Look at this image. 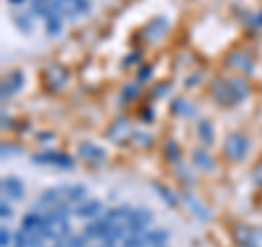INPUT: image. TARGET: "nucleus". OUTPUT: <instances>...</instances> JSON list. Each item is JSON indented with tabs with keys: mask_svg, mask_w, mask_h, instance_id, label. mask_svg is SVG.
I'll return each mask as SVG.
<instances>
[{
	"mask_svg": "<svg viewBox=\"0 0 262 247\" xmlns=\"http://www.w3.org/2000/svg\"><path fill=\"white\" fill-rule=\"evenodd\" d=\"M88 188L83 184H61V186H53L37 197V201L33 208L39 212H51L59 205H77L83 199H88Z\"/></svg>",
	"mask_w": 262,
	"mask_h": 247,
	"instance_id": "f257e3e1",
	"label": "nucleus"
},
{
	"mask_svg": "<svg viewBox=\"0 0 262 247\" xmlns=\"http://www.w3.org/2000/svg\"><path fill=\"white\" fill-rule=\"evenodd\" d=\"M212 96H214V101L219 105L232 108V105H238L249 96V86H247V81L241 77L221 79L212 86Z\"/></svg>",
	"mask_w": 262,
	"mask_h": 247,
	"instance_id": "f03ea898",
	"label": "nucleus"
},
{
	"mask_svg": "<svg viewBox=\"0 0 262 247\" xmlns=\"http://www.w3.org/2000/svg\"><path fill=\"white\" fill-rule=\"evenodd\" d=\"M223 153L229 162H243L249 153V138L241 131H232L223 142Z\"/></svg>",
	"mask_w": 262,
	"mask_h": 247,
	"instance_id": "7ed1b4c3",
	"label": "nucleus"
},
{
	"mask_svg": "<svg viewBox=\"0 0 262 247\" xmlns=\"http://www.w3.org/2000/svg\"><path fill=\"white\" fill-rule=\"evenodd\" d=\"M31 160H33V164L57 167V169H66V171H70L75 167V160H72L68 153H61V151H42V153H35Z\"/></svg>",
	"mask_w": 262,
	"mask_h": 247,
	"instance_id": "20e7f679",
	"label": "nucleus"
},
{
	"mask_svg": "<svg viewBox=\"0 0 262 247\" xmlns=\"http://www.w3.org/2000/svg\"><path fill=\"white\" fill-rule=\"evenodd\" d=\"M166 31H168V18H166V15H158V18H153V20L142 29L140 37L144 39V42L153 44V42H160V39L166 35Z\"/></svg>",
	"mask_w": 262,
	"mask_h": 247,
	"instance_id": "39448f33",
	"label": "nucleus"
},
{
	"mask_svg": "<svg viewBox=\"0 0 262 247\" xmlns=\"http://www.w3.org/2000/svg\"><path fill=\"white\" fill-rule=\"evenodd\" d=\"M234 241L238 243V247H262V230H253L249 225H236Z\"/></svg>",
	"mask_w": 262,
	"mask_h": 247,
	"instance_id": "423d86ee",
	"label": "nucleus"
},
{
	"mask_svg": "<svg viewBox=\"0 0 262 247\" xmlns=\"http://www.w3.org/2000/svg\"><path fill=\"white\" fill-rule=\"evenodd\" d=\"M77 155L90 164H103L107 160V151L103 147H98L96 142H90V140H85V142H81L77 147Z\"/></svg>",
	"mask_w": 262,
	"mask_h": 247,
	"instance_id": "0eeeda50",
	"label": "nucleus"
},
{
	"mask_svg": "<svg viewBox=\"0 0 262 247\" xmlns=\"http://www.w3.org/2000/svg\"><path fill=\"white\" fill-rule=\"evenodd\" d=\"M112 228H114V223H112L110 219H105V217H98V219L90 221V223L85 225L83 234H85L88 238H92V241H101V243H103L105 238L110 236Z\"/></svg>",
	"mask_w": 262,
	"mask_h": 247,
	"instance_id": "6e6552de",
	"label": "nucleus"
},
{
	"mask_svg": "<svg viewBox=\"0 0 262 247\" xmlns=\"http://www.w3.org/2000/svg\"><path fill=\"white\" fill-rule=\"evenodd\" d=\"M44 81L51 92H59V90L66 88V84H68V72H66V68H61V66H51V68H46V72H44Z\"/></svg>",
	"mask_w": 262,
	"mask_h": 247,
	"instance_id": "1a4fd4ad",
	"label": "nucleus"
},
{
	"mask_svg": "<svg viewBox=\"0 0 262 247\" xmlns=\"http://www.w3.org/2000/svg\"><path fill=\"white\" fill-rule=\"evenodd\" d=\"M103 212V201L98 199H83L81 203H77L75 208H72V215L79 217V219H98Z\"/></svg>",
	"mask_w": 262,
	"mask_h": 247,
	"instance_id": "9d476101",
	"label": "nucleus"
},
{
	"mask_svg": "<svg viewBox=\"0 0 262 247\" xmlns=\"http://www.w3.org/2000/svg\"><path fill=\"white\" fill-rule=\"evenodd\" d=\"M3 195L5 197H9L11 201H20L24 199V193H27V188H24V182L20 177H15V175H7L3 177Z\"/></svg>",
	"mask_w": 262,
	"mask_h": 247,
	"instance_id": "9b49d317",
	"label": "nucleus"
},
{
	"mask_svg": "<svg viewBox=\"0 0 262 247\" xmlns=\"http://www.w3.org/2000/svg\"><path fill=\"white\" fill-rule=\"evenodd\" d=\"M24 84H27V79H24V72L22 70H11L9 77L3 81V101L11 98L13 94H18L20 90L24 88Z\"/></svg>",
	"mask_w": 262,
	"mask_h": 247,
	"instance_id": "f8f14e48",
	"label": "nucleus"
},
{
	"mask_svg": "<svg viewBox=\"0 0 262 247\" xmlns=\"http://www.w3.org/2000/svg\"><path fill=\"white\" fill-rule=\"evenodd\" d=\"M134 134H136V131L131 129V125H129V120H127V118L114 120V125L107 129V138L116 140V142H125L127 138H134Z\"/></svg>",
	"mask_w": 262,
	"mask_h": 247,
	"instance_id": "ddd939ff",
	"label": "nucleus"
},
{
	"mask_svg": "<svg viewBox=\"0 0 262 247\" xmlns=\"http://www.w3.org/2000/svg\"><path fill=\"white\" fill-rule=\"evenodd\" d=\"M182 199H184V203L188 205V208H190V212H192V215H194L196 219H199V221H210V219H212L210 210H208L206 205H203L199 199H196V197H192L190 193H184Z\"/></svg>",
	"mask_w": 262,
	"mask_h": 247,
	"instance_id": "4468645a",
	"label": "nucleus"
},
{
	"mask_svg": "<svg viewBox=\"0 0 262 247\" xmlns=\"http://www.w3.org/2000/svg\"><path fill=\"white\" fill-rule=\"evenodd\" d=\"M227 61H229V66H234L236 70H243L245 75H251V70H253V59L247 53H232Z\"/></svg>",
	"mask_w": 262,
	"mask_h": 247,
	"instance_id": "2eb2a0df",
	"label": "nucleus"
},
{
	"mask_svg": "<svg viewBox=\"0 0 262 247\" xmlns=\"http://www.w3.org/2000/svg\"><path fill=\"white\" fill-rule=\"evenodd\" d=\"M196 136L203 147H212L214 145V127L210 120H199L196 122Z\"/></svg>",
	"mask_w": 262,
	"mask_h": 247,
	"instance_id": "dca6fc26",
	"label": "nucleus"
},
{
	"mask_svg": "<svg viewBox=\"0 0 262 247\" xmlns=\"http://www.w3.org/2000/svg\"><path fill=\"white\" fill-rule=\"evenodd\" d=\"M44 29L48 33V37H57L59 33L63 31V15L57 13V15H51V18L44 20Z\"/></svg>",
	"mask_w": 262,
	"mask_h": 247,
	"instance_id": "f3484780",
	"label": "nucleus"
},
{
	"mask_svg": "<svg viewBox=\"0 0 262 247\" xmlns=\"http://www.w3.org/2000/svg\"><path fill=\"white\" fill-rule=\"evenodd\" d=\"M192 162H194V167H199L201 171H212V169H214V160H212L210 153L203 151V149H194Z\"/></svg>",
	"mask_w": 262,
	"mask_h": 247,
	"instance_id": "a211bd4d",
	"label": "nucleus"
},
{
	"mask_svg": "<svg viewBox=\"0 0 262 247\" xmlns=\"http://www.w3.org/2000/svg\"><path fill=\"white\" fill-rule=\"evenodd\" d=\"M13 27L18 29L20 33L27 35V33H33V27H35V24H33L31 15H27V13H15L13 15Z\"/></svg>",
	"mask_w": 262,
	"mask_h": 247,
	"instance_id": "6ab92c4d",
	"label": "nucleus"
},
{
	"mask_svg": "<svg viewBox=\"0 0 262 247\" xmlns=\"http://www.w3.org/2000/svg\"><path fill=\"white\" fill-rule=\"evenodd\" d=\"M173 112L177 114V116H192L194 114V108H192V103L190 101H186V98H175L173 101Z\"/></svg>",
	"mask_w": 262,
	"mask_h": 247,
	"instance_id": "aec40b11",
	"label": "nucleus"
},
{
	"mask_svg": "<svg viewBox=\"0 0 262 247\" xmlns=\"http://www.w3.org/2000/svg\"><path fill=\"white\" fill-rule=\"evenodd\" d=\"M164 155H166L168 162L177 164L179 160H182V151H179V145L175 142V140H168L166 147H164Z\"/></svg>",
	"mask_w": 262,
	"mask_h": 247,
	"instance_id": "412c9836",
	"label": "nucleus"
},
{
	"mask_svg": "<svg viewBox=\"0 0 262 247\" xmlns=\"http://www.w3.org/2000/svg\"><path fill=\"white\" fill-rule=\"evenodd\" d=\"M153 188L160 193V199H162V201H166L168 205H177V197H175L173 193H170L168 188H164L162 184H153Z\"/></svg>",
	"mask_w": 262,
	"mask_h": 247,
	"instance_id": "4be33fe9",
	"label": "nucleus"
},
{
	"mask_svg": "<svg viewBox=\"0 0 262 247\" xmlns=\"http://www.w3.org/2000/svg\"><path fill=\"white\" fill-rule=\"evenodd\" d=\"M88 236L85 234H70L68 238H63V247H85Z\"/></svg>",
	"mask_w": 262,
	"mask_h": 247,
	"instance_id": "5701e85b",
	"label": "nucleus"
},
{
	"mask_svg": "<svg viewBox=\"0 0 262 247\" xmlns=\"http://www.w3.org/2000/svg\"><path fill=\"white\" fill-rule=\"evenodd\" d=\"M140 94V90H138V86H125V90H122V96H120V101L122 103H127V101H134V98Z\"/></svg>",
	"mask_w": 262,
	"mask_h": 247,
	"instance_id": "b1692460",
	"label": "nucleus"
},
{
	"mask_svg": "<svg viewBox=\"0 0 262 247\" xmlns=\"http://www.w3.org/2000/svg\"><path fill=\"white\" fill-rule=\"evenodd\" d=\"M13 243V234L9 232V228H0V247H9Z\"/></svg>",
	"mask_w": 262,
	"mask_h": 247,
	"instance_id": "393cba45",
	"label": "nucleus"
},
{
	"mask_svg": "<svg viewBox=\"0 0 262 247\" xmlns=\"http://www.w3.org/2000/svg\"><path fill=\"white\" fill-rule=\"evenodd\" d=\"M13 247H31L29 238H27V234H24L22 230H18V234L13 236Z\"/></svg>",
	"mask_w": 262,
	"mask_h": 247,
	"instance_id": "a878e982",
	"label": "nucleus"
},
{
	"mask_svg": "<svg viewBox=\"0 0 262 247\" xmlns=\"http://www.w3.org/2000/svg\"><path fill=\"white\" fill-rule=\"evenodd\" d=\"M251 182L256 186H262V160L256 164V169H253V173H251Z\"/></svg>",
	"mask_w": 262,
	"mask_h": 247,
	"instance_id": "bb28decb",
	"label": "nucleus"
},
{
	"mask_svg": "<svg viewBox=\"0 0 262 247\" xmlns=\"http://www.w3.org/2000/svg\"><path fill=\"white\" fill-rule=\"evenodd\" d=\"M136 140H140V147H151L153 145V138L146 136V134H134Z\"/></svg>",
	"mask_w": 262,
	"mask_h": 247,
	"instance_id": "cd10ccee",
	"label": "nucleus"
},
{
	"mask_svg": "<svg viewBox=\"0 0 262 247\" xmlns=\"http://www.w3.org/2000/svg\"><path fill=\"white\" fill-rule=\"evenodd\" d=\"M140 61V53H129V57H125V61H122V66H131V64H138Z\"/></svg>",
	"mask_w": 262,
	"mask_h": 247,
	"instance_id": "c85d7f7f",
	"label": "nucleus"
},
{
	"mask_svg": "<svg viewBox=\"0 0 262 247\" xmlns=\"http://www.w3.org/2000/svg\"><path fill=\"white\" fill-rule=\"evenodd\" d=\"M11 215H13V212H11V205H7V201L0 203V217H3V219H9Z\"/></svg>",
	"mask_w": 262,
	"mask_h": 247,
	"instance_id": "c756f323",
	"label": "nucleus"
},
{
	"mask_svg": "<svg viewBox=\"0 0 262 247\" xmlns=\"http://www.w3.org/2000/svg\"><path fill=\"white\" fill-rule=\"evenodd\" d=\"M151 72H153L151 66H144V68H140V75H138V81H146V79L151 77Z\"/></svg>",
	"mask_w": 262,
	"mask_h": 247,
	"instance_id": "7c9ffc66",
	"label": "nucleus"
},
{
	"mask_svg": "<svg viewBox=\"0 0 262 247\" xmlns=\"http://www.w3.org/2000/svg\"><path fill=\"white\" fill-rule=\"evenodd\" d=\"M251 27H253V29H262V11L256 13V15L251 18Z\"/></svg>",
	"mask_w": 262,
	"mask_h": 247,
	"instance_id": "2f4dec72",
	"label": "nucleus"
},
{
	"mask_svg": "<svg viewBox=\"0 0 262 247\" xmlns=\"http://www.w3.org/2000/svg\"><path fill=\"white\" fill-rule=\"evenodd\" d=\"M164 88H168V86H158V88H155V96H162L164 94Z\"/></svg>",
	"mask_w": 262,
	"mask_h": 247,
	"instance_id": "473e14b6",
	"label": "nucleus"
},
{
	"mask_svg": "<svg viewBox=\"0 0 262 247\" xmlns=\"http://www.w3.org/2000/svg\"><path fill=\"white\" fill-rule=\"evenodd\" d=\"M142 118H149V120H151V118H153V112H151V110H149V112L144 110V112H142Z\"/></svg>",
	"mask_w": 262,
	"mask_h": 247,
	"instance_id": "72a5a7b5",
	"label": "nucleus"
},
{
	"mask_svg": "<svg viewBox=\"0 0 262 247\" xmlns=\"http://www.w3.org/2000/svg\"><path fill=\"white\" fill-rule=\"evenodd\" d=\"M9 3H11V5H24L27 0H9Z\"/></svg>",
	"mask_w": 262,
	"mask_h": 247,
	"instance_id": "f704fd0d",
	"label": "nucleus"
},
{
	"mask_svg": "<svg viewBox=\"0 0 262 247\" xmlns=\"http://www.w3.org/2000/svg\"><path fill=\"white\" fill-rule=\"evenodd\" d=\"M101 247H105V245H101Z\"/></svg>",
	"mask_w": 262,
	"mask_h": 247,
	"instance_id": "c9c22d12",
	"label": "nucleus"
}]
</instances>
